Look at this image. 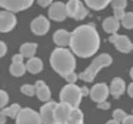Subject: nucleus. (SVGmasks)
I'll list each match as a JSON object with an SVG mask.
<instances>
[{"mask_svg": "<svg viewBox=\"0 0 133 124\" xmlns=\"http://www.w3.org/2000/svg\"><path fill=\"white\" fill-rule=\"evenodd\" d=\"M99 35L92 23L81 25L71 32L69 48L78 57L81 58L93 57L99 49Z\"/></svg>", "mask_w": 133, "mask_h": 124, "instance_id": "1", "label": "nucleus"}, {"mask_svg": "<svg viewBox=\"0 0 133 124\" xmlns=\"http://www.w3.org/2000/svg\"><path fill=\"white\" fill-rule=\"evenodd\" d=\"M74 55L71 49L58 47L50 54L49 64L53 70L63 78L76 69L77 62Z\"/></svg>", "mask_w": 133, "mask_h": 124, "instance_id": "2", "label": "nucleus"}, {"mask_svg": "<svg viewBox=\"0 0 133 124\" xmlns=\"http://www.w3.org/2000/svg\"><path fill=\"white\" fill-rule=\"evenodd\" d=\"M113 59L109 54L102 53L97 56L89 64V66L78 74V78L80 80H83L88 83H91L94 81L96 77L99 73V71L104 68L109 67L112 64Z\"/></svg>", "mask_w": 133, "mask_h": 124, "instance_id": "3", "label": "nucleus"}, {"mask_svg": "<svg viewBox=\"0 0 133 124\" xmlns=\"http://www.w3.org/2000/svg\"><path fill=\"white\" fill-rule=\"evenodd\" d=\"M82 98L83 95L81 93L80 87L76 83H68L61 89L59 92V100L69 103L72 106V108H79Z\"/></svg>", "mask_w": 133, "mask_h": 124, "instance_id": "4", "label": "nucleus"}, {"mask_svg": "<svg viewBox=\"0 0 133 124\" xmlns=\"http://www.w3.org/2000/svg\"><path fill=\"white\" fill-rule=\"evenodd\" d=\"M16 124H43L39 112L29 107L22 108L16 118Z\"/></svg>", "mask_w": 133, "mask_h": 124, "instance_id": "5", "label": "nucleus"}, {"mask_svg": "<svg viewBox=\"0 0 133 124\" xmlns=\"http://www.w3.org/2000/svg\"><path fill=\"white\" fill-rule=\"evenodd\" d=\"M109 41L111 44L114 45L118 51L124 54H129L133 50V43L130 39L125 35H119V34H112L109 37Z\"/></svg>", "mask_w": 133, "mask_h": 124, "instance_id": "6", "label": "nucleus"}, {"mask_svg": "<svg viewBox=\"0 0 133 124\" xmlns=\"http://www.w3.org/2000/svg\"><path fill=\"white\" fill-rule=\"evenodd\" d=\"M33 3L34 0H0V6L16 14L26 10Z\"/></svg>", "mask_w": 133, "mask_h": 124, "instance_id": "7", "label": "nucleus"}, {"mask_svg": "<svg viewBox=\"0 0 133 124\" xmlns=\"http://www.w3.org/2000/svg\"><path fill=\"white\" fill-rule=\"evenodd\" d=\"M48 15L51 20L57 21V22L64 21L66 17H69L66 12V5L61 1L53 2L49 6Z\"/></svg>", "mask_w": 133, "mask_h": 124, "instance_id": "8", "label": "nucleus"}, {"mask_svg": "<svg viewBox=\"0 0 133 124\" xmlns=\"http://www.w3.org/2000/svg\"><path fill=\"white\" fill-rule=\"evenodd\" d=\"M17 17L15 13L8 10L0 11V32L1 33H8L13 30L17 26Z\"/></svg>", "mask_w": 133, "mask_h": 124, "instance_id": "9", "label": "nucleus"}, {"mask_svg": "<svg viewBox=\"0 0 133 124\" xmlns=\"http://www.w3.org/2000/svg\"><path fill=\"white\" fill-rule=\"evenodd\" d=\"M110 95L109 92V87L104 82H99L93 85L90 89V99L94 102H101L107 100L109 96Z\"/></svg>", "mask_w": 133, "mask_h": 124, "instance_id": "10", "label": "nucleus"}, {"mask_svg": "<svg viewBox=\"0 0 133 124\" xmlns=\"http://www.w3.org/2000/svg\"><path fill=\"white\" fill-rule=\"evenodd\" d=\"M73 108L69 103L63 101L57 102L54 109V118L57 123H64L69 120Z\"/></svg>", "mask_w": 133, "mask_h": 124, "instance_id": "11", "label": "nucleus"}, {"mask_svg": "<svg viewBox=\"0 0 133 124\" xmlns=\"http://www.w3.org/2000/svg\"><path fill=\"white\" fill-rule=\"evenodd\" d=\"M49 20L43 15H39L38 17H35L31 21V24H30V29L37 36L46 35L48 32V30H49Z\"/></svg>", "mask_w": 133, "mask_h": 124, "instance_id": "12", "label": "nucleus"}, {"mask_svg": "<svg viewBox=\"0 0 133 124\" xmlns=\"http://www.w3.org/2000/svg\"><path fill=\"white\" fill-rule=\"evenodd\" d=\"M57 102L55 100H49L43 104L39 109L41 120L43 124H57L54 118V109Z\"/></svg>", "mask_w": 133, "mask_h": 124, "instance_id": "13", "label": "nucleus"}, {"mask_svg": "<svg viewBox=\"0 0 133 124\" xmlns=\"http://www.w3.org/2000/svg\"><path fill=\"white\" fill-rule=\"evenodd\" d=\"M127 90L126 82L120 77H115L109 84V92L114 99H119Z\"/></svg>", "mask_w": 133, "mask_h": 124, "instance_id": "14", "label": "nucleus"}, {"mask_svg": "<svg viewBox=\"0 0 133 124\" xmlns=\"http://www.w3.org/2000/svg\"><path fill=\"white\" fill-rule=\"evenodd\" d=\"M36 96L40 101L46 102L51 99V90L44 80H38L36 81Z\"/></svg>", "mask_w": 133, "mask_h": 124, "instance_id": "15", "label": "nucleus"}, {"mask_svg": "<svg viewBox=\"0 0 133 124\" xmlns=\"http://www.w3.org/2000/svg\"><path fill=\"white\" fill-rule=\"evenodd\" d=\"M71 33L66 29H57L53 35V41L57 46L66 48L70 44Z\"/></svg>", "mask_w": 133, "mask_h": 124, "instance_id": "16", "label": "nucleus"}, {"mask_svg": "<svg viewBox=\"0 0 133 124\" xmlns=\"http://www.w3.org/2000/svg\"><path fill=\"white\" fill-rule=\"evenodd\" d=\"M119 19L117 17H108L102 22V28H103L104 31L108 34H116L117 31L119 29L120 22Z\"/></svg>", "mask_w": 133, "mask_h": 124, "instance_id": "17", "label": "nucleus"}, {"mask_svg": "<svg viewBox=\"0 0 133 124\" xmlns=\"http://www.w3.org/2000/svg\"><path fill=\"white\" fill-rule=\"evenodd\" d=\"M26 70L29 73L33 75L39 74L41 71L43 70L44 68V64L41 58L37 57H32L30 58H28V60L26 61Z\"/></svg>", "mask_w": 133, "mask_h": 124, "instance_id": "18", "label": "nucleus"}, {"mask_svg": "<svg viewBox=\"0 0 133 124\" xmlns=\"http://www.w3.org/2000/svg\"><path fill=\"white\" fill-rule=\"evenodd\" d=\"M37 50V44L34 42H26L22 44L19 48V53H21L24 57L30 58L32 57H35V54Z\"/></svg>", "mask_w": 133, "mask_h": 124, "instance_id": "19", "label": "nucleus"}, {"mask_svg": "<svg viewBox=\"0 0 133 124\" xmlns=\"http://www.w3.org/2000/svg\"><path fill=\"white\" fill-rule=\"evenodd\" d=\"M26 70V64L24 62H12L9 67V72L13 77L20 78L24 76Z\"/></svg>", "mask_w": 133, "mask_h": 124, "instance_id": "20", "label": "nucleus"}, {"mask_svg": "<svg viewBox=\"0 0 133 124\" xmlns=\"http://www.w3.org/2000/svg\"><path fill=\"white\" fill-rule=\"evenodd\" d=\"M21 106L18 103H14L12 105L8 106V107H5L1 109L0 110V114L5 115L6 117H8L10 119H16L18 115V113L21 110Z\"/></svg>", "mask_w": 133, "mask_h": 124, "instance_id": "21", "label": "nucleus"}, {"mask_svg": "<svg viewBox=\"0 0 133 124\" xmlns=\"http://www.w3.org/2000/svg\"><path fill=\"white\" fill-rule=\"evenodd\" d=\"M89 8L95 11H99L106 8L112 0H84Z\"/></svg>", "mask_w": 133, "mask_h": 124, "instance_id": "22", "label": "nucleus"}, {"mask_svg": "<svg viewBox=\"0 0 133 124\" xmlns=\"http://www.w3.org/2000/svg\"><path fill=\"white\" fill-rule=\"evenodd\" d=\"M66 124H84V113L79 108H73Z\"/></svg>", "mask_w": 133, "mask_h": 124, "instance_id": "23", "label": "nucleus"}, {"mask_svg": "<svg viewBox=\"0 0 133 124\" xmlns=\"http://www.w3.org/2000/svg\"><path fill=\"white\" fill-rule=\"evenodd\" d=\"M80 4V0H69L66 3V12L68 16L71 18H74L77 11L78 9V6Z\"/></svg>", "mask_w": 133, "mask_h": 124, "instance_id": "24", "label": "nucleus"}, {"mask_svg": "<svg viewBox=\"0 0 133 124\" xmlns=\"http://www.w3.org/2000/svg\"><path fill=\"white\" fill-rule=\"evenodd\" d=\"M20 91L25 96L34 97L36 96V86L35 84H24L20 87Z\"/></svg>", "mask_w": 133, "mask_h": 124, "instance_id": "25", "label": "nucleus"}, {"mask_svg": "<svg viewBox=\"0 0 133 124\" xmlns=\"http://www.w3.org/2000/svg\"><path fill=\"white\" fill-rule=\"evenodd\" d=\"M88 14H89V9H88V8L85 6V5L80 1L79 6H78V11H77L76 15H75L74 19L77 21L83 20V19L88 16Z\"/></svg>", "mask_w": 133, "mask_h": 124, "instance_id": "26", "label": "nucleus"}, {"mask_svg": "<svg viewBox=\"0 0 133 124\" xmlns=\"http://www.w3.org/2000/svg\"><path fill=\"white\" fill-rule=\"evenodd\" d=\"M121 24L127 29L133 28V12H127L121 19Z\"/></svg>", "mask_w": 133, "mask_h": 124, "instance_id": "27", "label": "nucleus"}, {"mask_svg": "<svg viewBox=\"0 0 133 124\" xmlns=\"http://www.w3.org/2000/svg\"><path fill=\"white\" fill-rule=\"evenodd\" d=\"M9 102V95L4 89H0V109L6 107Z\"/></svg>", "mask_w": 133, "mask_h": 124, "instance_id": "28", "label": "nucleus"}, {"mask_svg": "<svg viewBox=\"0 0 133 124\" xmlns=\"http://www.w3.org/2000/svg\"><path fill=\"white\" fill-rule=\"evenodd\" d=\"M127 115H128L127 112H126V111H124L122 109H116L112 112L113 119H115V120H118V121H120V122L124 120V118H125Z\"/></svg>", "mask_w": 133, "mask_h": 124, "instance_id": "29", "label": "nucleus"}, {"mask_svg": "<svg viewBox=\"0 0 133 124\" xmlns=\"http://www.w3.org/2000/svg\"><path fill=\"white\" fill-rule=\"evenodd\" d=\"M63 79H64L68 83L75 84L78 81V80L79 78H78V74H77L75 71H73V72H70V73H69V74H66V76H64Z\"/></svg>", "mask_w": 133, "mask_h": 124, "instance_id": "30", "label": "nucleus"}, {"mask_svg": "<svg viewBox=\"0 0 133 124\" xmlns=\"http://www.w3.org/2000/svg\"><path fill=\"white\" fill-rule=\"evenodd\" d=\"M125 8H113V14H114V17H117L118 19H119L121 21V19L124 17L126 12H125Z\"/></svg>", "mask_w": 133, "mask_h": 124, "instance_id": "31", "label": "nucleus"}, {"mask_svg": "<svg viewBox=\"0 0 133 124\" xmlns=\"http://www.w3.org/2000/svg\"><path fill=\"white\" fill-rule=\"evenodd\" d=\"M110 4L113 8H126V6H127V0H112Z\"/></svg>", "mask_w": 133, "mask_h": 124, "instance_id": "32", "label": "nucleus"}, {"mask_svg": "<svg viewBox=\"0 0 133 124\" xmlns=\"http://www.w3.org/2000/svg\"><path fill=\"white\" fill-rule=\"evenodd\" d=\"M110 107H111L110 103H109V101H107V100L98 102V103L97 104V108H98V109H102V110H108V109H110Z\"/></svg>", "mask_w": 133, "mask_h": 124, "instance_id": "33", "label": "nucleus"}, {"mask_svg": "<svg viewBox=\"0 0 133 124\" xmlns=\"http://www.w3.org/2000/svg\"><path fill=\"white\" fill-rule=\"evenodd\" d=\"M8 52V46L4 41H0V57H4Z\"/></svg>", "mask_w": 133, "mask_h": 124, "instance_id": "34", "label": "nucleus"}, {"mask_svg": "<svg viewBox=\"0 0 133 124\" xmlns=\"http://www.w3.org/2000/svg\"><path fill=\"white\" fill-rule=\"evenodd\" d=\"M37 2L41 8H46L53 3V0H37Z\"/></svg>", "mask_w": 133, "mask_h": 124, "instance_id": "35", "label": "nucleus"}, {"mask_svg": "<svg viewBox=\"0 0 133 124\" xmlns=\"http://www.w3.org/2000/svg\"><path fill=\"white\" fill-rule=\"evenodd\" d=\"M12 62H24V56L21 53L15 54L12 57Z\"/></svg>", "mask_w": 133, "mask_h": 124, "instance_id": "36", "label": "nucleus"}, {"mask_svg": "<svg viewBox=\"0 0 133 124\" xmlns=\"http://www.w3.org/2000/svg\"><path fill=\"white\" fill-rule=\"evenodd\" d=\"M121 124H133V114H128L121 121Z\"/></svg>", "mask_w": 133, "mask_h": 124, "instance_id": "37", "label": "nucleus"}, {"mask_svg": "<svg viewBox=\"0 0 133 124\" xmlns=\"http://www.w3.org/2000/svg\"><path fill=\"white\" fill-rule=\"evenodd\" d=\"M80 89H81V93H82V95H83V97H88L90 95V89H89L87 86H82V87L80 88Z\"/></svg>", "mask_w": 133, "mask_h": 124, "instance_id": "38", "label": "nucleus"}, {"mask_svg": "<svg viewBox=\"0 0 133 124\" xmlns=\"http://www.w3.org/2000/svg\"><path fill=\"white\" fill-rule=\"evenodd\" d=\"M127 92H128V95H129L131 99H133V81L131 82V83H129V86L127 87Z\"/></svg>", "mask_w": 133, "mask_h": 124, "instance_id": "39", "label": "nucleus"}, {"mask_svg": "<svg viewBox=\"0 0 133 124\" xmlns=\"http://www.w3.org/2000/svg\"><path fill=\"white\" fill-rule=\"evenodd\" d=\"M106 124H121V122L115 120V119H111V120H108V121L106 122Z\"/></svg>", "mask_w": 133, "mask_h": 124, "instance_id": "40", "label": "nucleus"}, {"mask_svg": "<svg viewBox=\"0 0 133 124\" xmlns=\"http://www.w3.org/2000/svg\"><path fill=\"white\" fill-rule=\"evenodd\" d=\"M6 117L3 114H0V124H6Z\"/></svg>", "mask_w": 133, "mask_h": 124, "instance_id": "41", "label": "nucleus"}, {"mask_svg": "<svg viewBox=\"0 0 133 124\" xmlns=\"http://www.w3.org/2000/svg\"><path fill=\"white\" fill-rule=\"evenodd\" d=\"M129 77H130L131 80H133V67H131V69H129Z\"/></svg>", "mask_w": 133, "mask_h": 124, "instance_id": "42", "label": "nucleus"}, {"mask_svg": "<svg viewBox=\"0 0 133 124\" xmlns=\"http://www.w3.org/2000/svg\"><path fill=\"white\" fill-rule=\"evenodd\" d=\"M57 124H66V122H64V123H57Z\"/></svg>", "mask_w": 133, "mask_h": 124, "instance_id": "43", "label": "nucleus"}, {"mask_svg": "<svg viewBox=\"0 0 133 124\" xmlns=\"http://www.w3.org/2000/svg\"><path fill=\"white\" fill-rule=\"evenodd\" d=\"M132 1H133V0H132Z\"/></svg>", "mask_w": 133, "mask_h": 124, "instance_id": "44", "label": "nucleus"}]
</instances>
